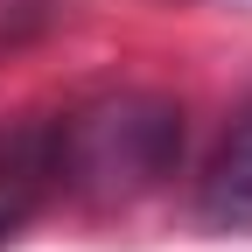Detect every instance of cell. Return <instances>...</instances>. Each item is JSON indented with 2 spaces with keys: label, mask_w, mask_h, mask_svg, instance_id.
<instances>
[{
  "label": "cell",
  "mask_w": 252,
  "mask_h": 252,
  "mask_svg": "<svg viewBox=\"0 0 252 252\" xmlns=\"http://www.w3.org/2000/svg\"><path fill=\"white\" fill-rule=\"evenodd\" d=\"M56 133V189L84 203H133L161 189L182 161V112L161 91H105L70 119H49Z\"/></svg>",
  "instance_id": "cell-1"
},
{
  "label": "cell",
  "mask_w": 252,
  "mask_h": 252,
  "mask_svg": "<svg viewBox=\"0 0 252 252\" xmlns=\"http://www.w3.org/2000/svg\"><path fill=\"white\" fill-rule=\"evenodd\" d=\"M49 189H56V133H49V119L0 133V245H14L28 231V217L49 203Z\"/></svg>",
  "instance_id": "cell-2"
},
{
  "label": "cell",
  "mask_w": 252,
  "mask_h": 252,
  "mask_svg": "<svg viewBox=\"0 0 252 252\" xmlns=\"http://www.w3.org/2000/svg\"><path fill=\"white\" fill-rule=\"evenodd\" d=\"M196 217L210 231H252V105L231 119V133L210 154L203 189H196Z\"/></svg>",
  "instance_id": "cell-3"
}]
</instances>
